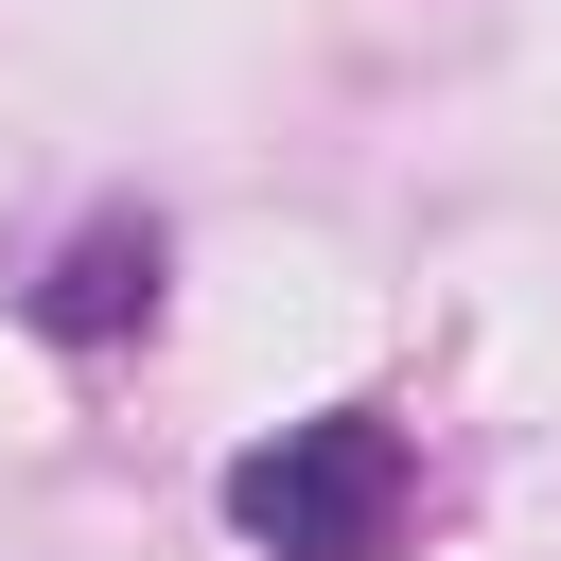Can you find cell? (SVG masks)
Returning a JSON list of instances; mask_svg holds the SVG:
<instances>
[{"instance_id": "7a4b0ae2", "label": "cell", "mask_w": 561, "mask_h": 561, "mask_svg": "<svg viewBox=\"0 0 561 561\" xmlns=\"http://www.w3.org/2000/svg\"><path fill=\"white\" fill-rule=\"evenodd\" d=\"M158 280H175V228H158V210H88V228L18 280V333H35V351H123V333H158Z\"/></svg>"}, {"instance_id": "6da1fadb", "label": "cell", "mask_w": 561, "mask_h": 561, "mask_svg": "<svg viewBox=\"0 0 561 561\" xmlns=\"http://www.w3.org/2000/svg\"><path fill=\"white\" fill-rule=\"evenodd\" d=\"M403 491H421L403 421H386V403H316V421H280V438H245L210 508H228L263 561H386Z\"/></svg>"}]
</instances>
